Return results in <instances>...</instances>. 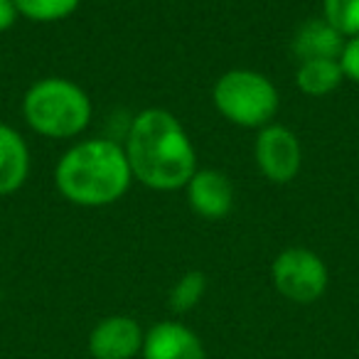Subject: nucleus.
Listing matches in <instances>:
<instances>
[{"mask_svg":"<svg viewBox=\"0 0 359 359\" xmlns=\"http://www.w3.org/2000/svg\"><path fill=\"white\" fill-rule=\"evenodd\" d=\"M126 158L133 180L158 192L185 187L197 172V153L185 126L168 109H145L126 133Z\"/></svg>","mask_w":359,"mask_h":359,"instance_id":"obj_1","label":"nucleus"},{"mask_svg":"<svg viewBox=\"0 0 359 359\" xmlns=\"http://www.w3.org/2000/svg\"><path fill=\"white\" fill-rule=\"evenodd\" d=\"M133 182L128 158L111 138H86L72 145L55 168V187L79 207H106L118 202Z\"/></svg>","mask_w":359,"mask_h":359,"instance_id":"obj_2","label":"nucleus"},{"mask_svg":"<svg viewBox=\"0 0 359 359\" xmlns=\"http://www.w3.org/2000/svg\"><path fill=\"white\" fill-rule=\"evenodd\" d=\"M94 106L76 81L65 76H45L22 96V116L35 133L52 140L81 135L91 123Z\"/></svg>","mask_w":359,"mask_h":359,"instance_id":"obj_3","label":"nucleus"},{"mask_svg":"<svg viewBox=\"0 0 359 359\" xmlns=\"http://www.w3.org/2000/svg\"><path fill=\"white\" fill-rule=\"evenodd\" d=\"M215 109L241 128H264L278 114V89L266 74L254 69H229L215 81Z\"/></svg>","mask_w":359,"mask_h":359,"instance_id":"obj_4","label":"nucleus"},{"mask_svg":"<svg viewBox=\"0 0 359 359\" xmlns=\"http://www.w3.org/2000/svg\"><path fill=\"white\" fill-rule=\"evenodd\" d=\"M271 280H273V288L285 300L310 305L325 295L330 273L325 261L313 249L288 246L271 264Z\"/></svg>","mask_w":359,"mask_h":359,"instance_id":"obj_5","label":"nucleus"},{"mask_svg":"<svg viewBox=\"0 0 359 359\" xmlns=\"http://www.w3.org/2000/svg\"><path fill=\"white\" fill-rule=\"evenodd\" d=\"M254 158L259 170L266 175V180L276 185L293 182L303 165V148L300 140L288 126L269 123L259 128L254 143Z\"/></svg>","mask_w":359,"mask_h":359,"instance_id":"obj_6","label":"nucleus"},{"mask_svg":"<svg viewBox=\"0 0 359 359\" xmlns=\"http://www.w3.org/2000/svg\"><path fill=\"white\" fill-rule=\"evenodd\" d=\"M145 330L130 315H109L89 332L91 359H133L143 352Z\"/></svg>","mask_w":359,"mask_h":359,"instance_id":"obj_7","label":"nucleus"},{"mask_svg":"<svg viewBox=\"0 0 359 359\" xmlns=\"http://www.w3.org/2000/svg\"><path fill=\"white\" fill-rule=\"evenodd\" d=\"M190 210L202 219H224L234 210V185L224 172L215 168H197L187 182Z\"/></svg>","mask_w":359,"mask_h":359,"instance_id":"obj_8","label":"nucleus"},{"mask_svg":"<svg viewBox=\"0 0 359 359\" xmlns=\"http://www.w3.org/2000/svg\"><path fill=\"white\" fill-rule=\"evenodd\" d=\"M143 359H207L200 334L177 320H163L145 332Z\"/></svg>","mask_w":359,"mask_h":359,"instance_id":"obj_9","label":"nucleus"},{"mask_svg":"<svg viewBox=\"0 0 359 359\" xmlns=\"http://www.w3.org/2000/svg\"><path fill=\"white\" fill-rule=\"evenodd\" d=\"M293 55L300 62L308 60H339L344 47V37L330 25L325 18H310L295 30L293 35Z\"/></svg>","mask_w":359,"mask_h":359,"instance_id":"obj_10","label":"nucleus"},{"mask_svg":"<svg viewBox=\"0 0 359 359\" xmlns=\"http://www.w3.org/2000/svg\"><path fill=\"white\" fill-rule=\"evenodd\" d=\"M30 175V148L13 126L0 123V195H13Z\"/></svg>","mask_w":359,"mask_h":359,"instance_id":"obj_11","label":"nucleus"},{"mask_svg":"<svg viewBox=\"0 0 359 359\" xmlns=\"http://www.w3.org/2000/svg\"><path fill=\"white\" fill-rule=\"evenodd\" d=\"M344 81L339 60H308L300 62L295 84L305 96H327Z\"/></svg>","mask_w":359,"mask_h":359,"instance_id":"obj_12","label":"nucleus"},{"mask_svg":"<svg viewBox=\"0 0 359 359\" xmlns=\"http://www.w3.org/2000/svg\"><path fill=\"white\" fill-rule=\"evenodd\" d=\"M81 0H15V8L30 22H60L79 11Z\"/></svg>","mask_w":359,"mask_h":359,"instance_id":"obj_13","label":"nucleus"},{"mask_svg":"<svg viewBox=\"0 0 359 359\" xmlns=\"http://www.w3.org/2000/svg\"><path fill=\"white\" fill-rule=\"evenodd\" d=\"M207 293V278L202 271H187L170 290V310L172 313H190L200 305V300Z\"/></svg>","mask_w":359,"mask_h":359,"instance_id":"obj_14","label":"nucleus"},{"mask_svg":"<svg viewBox=\"0 0 359 359\" xmlns=\"http://www.w3.org/2000/svg\"><path fill=\"white\" fill-rule=\"evenodd\" d=\"M323 18L344 40L359 35V0H323Z\"/></svg>","mask_w":359,"mask_h":359,"instance_id":"obj_15","label":"nucleus"},{"mask_svg":"<svg viewBox=\"0 0 359 359\" xmlns=\"http://www.w3.org/2000/svg\"><path fill=\"white\" fill-rule=\"evenodd\" d=\"M339 67L344 72V79L359 84V35L344 40L342 55H339Z\"/></svg>","mask_w":359,"mask_h":359,"instance_id":"obj_16","label":"nucleus"},{"mask_svg":"<svg viewBox=\"0 0 359 359\" xmlns=\"http://www.w3.org/2000/svg\"><path fill=\"white\" fill-rule=\"evenodd\" d=\"M18 18H20V13L15 8V0H0V32L11 30Z\"/></svg>","mask_w":359,"mask_h":359,"instance_id":"obj_17","label":"nucleus"},{"mask_svg":"<svg viewBox=\"0 0 359 359\" xmlns=\"http://www.w3.org/2000/svg\"><path fill=\"white\" fill-rule=\"evenodd\" d=\"M0 300H3V290H0Z\"/></svg>","mask_w":359,"mask_h":359,"instance_id":"obj_18","label":"nucleus"}]
</instances>
